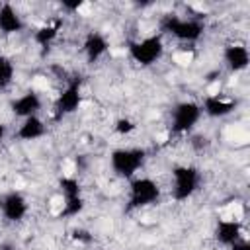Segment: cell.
Wrapping results in <instances>:
<instances>
[{"instance_id":"cell-12","label":"cell","mask_w":250,"mask_h":250,"mask_svg":"<svg viewBox=\"0 0 250 250\" xmlns=\"http://www.w3.org/2000/svg\"><path fill=\"white\" fill-rule=\"evenodd\" d=\"M213 238L229 248L232 246L234 242L242 240L244 238V225L240 219H234V217H221L217 223H215V229H213Z\"/></svg>"},{"instance_id":"cell-24","label":"cell","mask_w":250,"mask_h":250,"mask_svg":"<svg viewBox=\"0 0 250 250\" xmlns=\"http://www.w3.org/2000/svg\"><path fill=\"white\" fill-rule=\"evenodd\" d=\"M6 137H8V125L0 119V143H4V141H6Z\"/></svg>"},{"instance_id":"cell-20","label":"cell","mask_w":250,"mask_h":250,"mask_svg":"<svg viewBox=\"0 0 250 250\" xmlns=\"http://www.w3.org/2000/svg\"><path fill=\"white\" fill-rule=\"evenodd\" d=\"M70 238L74 240V242H78V244H92V240H94V234L88 230V229H84V227H76V229H72L70 230Z\"/></svg>"},{"instance_id":"cell-5","label":"cell","mask_w":250,"mask_h":250,"mask_svg":"<svg viewBox=\"0 0 250 250\" xmlns=\"http://www.w3.org/2000/svg\"><path fill=\"white\" fill-rule=\"evenodd\" d=\"M201 186V172L193 164H176L170 170V193L172 199L184 203L191 199Z\"/></svg>"},{"instance_id":"cell-3","label":"cell","mask_w":250,"mask_h":250,"mask_svg":"<svg viewBox=\"0 0 250 250\" xmlns=\"http://www.w3.org/2000/svg\"><path fill=\"white\" fill-rule=\"evenodd\" d=\"M162 188L150 176H135L127 188V211H143L160 201Z\"/></svg>"},{"instance_id":"cell-15","label":"cell","mask_w":250,"mask_h":250,"mask_svg":"<svg viewBox=\"0 0 250 250\" xmlns=\"http://www.w3.org/2000/svg\"><path fill=\"white\" fill-rule=\"evenodd\" d=\"M25 29V21L20 14V10L12 2L0 4V33L2 35H18Z\"/></svg>"},{"instance_id":"cell-13","label":"cell","mask_w":250,"mask_h":250,"mask_svg":"<svg viewBox=\"0 0 250 250\" xmlns=\"http://www.w3.org/2000/svg\"><path fill=\"white\" fill-rule=\"evenodd\" d=\"M80 49H82L84 61L88 64H94V62H100L107 55V51H109V39H107L105 33L92 29V31H88L84 35Z\"/></svg>"},{"instance_id":"cell-2","label":"cell","mask_w":250,"mask_h":250,"mask_svg":"<svg viewBox=\"0 0 250 250\" xmlns=\"http://www.w3.org/2000/svg\"><path fill=\"white\" fill-rule=\"evenodd\" d=\"M205 29H207L205 21L195 16L184 18L178 14H168L160 20V31L164 35H170L178 43H197L203 37Z\"/></svg>"},{"instance_id":"cell-1","label":"cell","mask_w":250,"mask_h":250,"mask_svg":"<svg viewBox=\"0 0 250 250\" xmlns=\"http://www.w3.org/2000/svg\"><path fill=\"white\" fill-rule=\"evenodd\" d=\"M146 158H148V152L143 146H117L107 156L113 176L127 182L139 176Z\"/></svg>"},{"instance_id":"cell-9","label":"cell","mask_w":250,"mask_h":250,"mask_svg":"<svg viewBox=\"0 0 250 250\" xmlns=\"http://www.w3.org/2000/svg\"><path fill=\"white\" fill-rule=\"evenodd\" d=\"M29 213V201L27 197L18 191L10 189L0 195V215L6 223H21Z\"/></svg>"},{"instance_id":"cell-23","label":"cell","mask_w":250,"mask_h":250,"mask_svg":"<svg viewBox=\"0 0 250 250\" xmlns=\"http://www.w3.org/2000/svg\"><path fill=\"white\" fill-rule=\"evenodd\" d=\"M229 250H250V242H248L246 236H244L242 240H238V242H234L232 246H229Z\"/></svg>"},{"instance_id":"cell-22","label":"cell","mask_w":250,"mask_h":250,"mask_svg":"<svg viewBox=\"0 0 250 250\" xmlns=\"http://www.w3.org/2000/svg\"><path fill=\"white\" fill-rule=\"evenodd\" d=\"M84 6H86V2H84V0H62V2H61V8H62L64 12H68V14L80 12Z\"/></svg>"},{"instance_id":"cell-6","label":"cell","mask_w":250,"mask_h":250,"mask_svg":"<svg viewBox=\"0 0 250 250\" xmlns=\"http://www.w3.org/2000/svg\"><path fill=\"white\" fill-rule=\"evenodd\" d=\"M59 193H61V209L57 213L59 219H74L84 211L86 199L82 193V184L76 176H61Z\"/></svg>"},{"instance_id":"cell-10","label":"cell","mask_w":250,"mask_h":250,"mask_svg":"<svg viewBox=\"0 0 250 250\" xmlns=\"http://www.w3.org/2000/svg\"><path fill=\"white\" fill-rule=\"evenodd\" d=\"M199 105H201V113L207 115L209 119H223L234 113L238 102L225 92H215V94H207L199 102Z\"/></svg>"},{"instance_id":"cell-17","label":"cell","mask_w":250,"mask_h":250,"mask_svg":"<svg viewBox=\"0 0 250 250\" xmlns=\"http://www.w3.org/2000/svg\"><path fill=\"white\" fill-rule=\"evenodd\" d=\"M45 135H47V123L41 119V115H33V117L21 119V123L14 133V139L21 143H31V141L43 139Z\"/></svg>"},{"instance_id":"cell-11","label":"cell","mask_w":250,"mask_h":250,"mask_svg":"<svg viewBox=\"0 0 250 250\" xmlns=\"http://www.w3.org/2000/svg\"><path fill=\"white\" fill-rule=\"evenodd\" d=\"M8 107H10V111H12L14 117L27 119V117L39 115V111L43 109V98L39 96V92L27 90V92L12 98L10 104H8Z\"/></svg>"},{"instance_id":"cell-4","label":"cell","mask_w":250,"mask_h":250,"mask_svg":"<svg viewBox=\"0 0 250 250\" xmlns=\"http://www.w3.org/2000/svg\"><path fill=\"white\" fill-rule=\"evenodd\" d=\"M164 53H166V47H164V39L160 33H150L139 39H131L127 43L129 59L141 68L154 66L158 61H162Z\"/></svg>"},{"instance_id":"cell-21","label":"cell","mask_w":250,"mask_h":250,"mask_svg":"<svg viewBox=\"0 0 250 250\" xmlns=\"http://www.w3.org/2000/svg\"><path fill=\"white\" fill-rule=\"evenodd\" d=\"M189 145H191V148H193L195 152H203V150H207V148L211 146V141H209L207 135H203V133H195V135H191Z\"/></svg>"},{"instance_id":"cell-8","label":"cell","mask_w":250,"mask_h":250,"mask_svg":"<svg viewBox=\"0 0 250 250\" xmlns=\"http://www.w3.org/2000/svg\"><path fill=\"white\" fill-rule=\"evenodd\" d=\"M82 100H84V94H82V78H72L68 80L62 90L57 94L55 102H53V109H51V115L55 121H61L72 113H76L82 105Z\"/></svg>"},{"instance_id":"cell-19","label":"cell","mask_w":250,"mask_h":250,"mask_svg":"<svg viewBox=\"0 0 250 250\" xmlns=\"http://www.w3.org/2000/svg\"><path fill=\"white\" fill-rule=\"evenodd\" d=\"M137 127H139L137 121L131 119V117H127V115H121V117H117L113 121V133L119 135V137H129L131 133L137 131Z\"/></svg>"},{"instance_id":"cell-7","label":"cell","mask_w":250,"mask_h":250,"mask_svg":"<svg viewBox=\"0 0 250 250\" xmlns=\"http://www.w3.org/2000/svg\"><path fill=\"white\" fill-rule=\"evenodd\" d=\"M203 113H201V105L195 100H182L178 104L172 105L170 109V133L172 135H191L193 129L199 125Z\"/></svg>"},{"instance_id":"cell-18","label":"cell","mask_w":250,"mask_h":250,"mask_svg":"<svg viewBox=\"0 0 250 250\" xmlns=\"http://www.w3.org/2000/svg\"><path fill=\"white\" fill-rule=\"evenodd\" d=\"M16 78V64L8 55L0 53V92L8 90Z\"/></svg>"},{"instance_id":"cell-16","label":"cell","mask_w":250,"mask_h":250,"mask_svg":"<svg viewBox=\"0 0 250 250\" xmlns=\"http://www.w3.org/2000/svg\"><path fill=\"white\" fill-rule=\"evenodd\" d=\"M61 31H62V18H51V20L43 21L41 25H37L33 29L31 39H33V43L37 47L47 49V47H51L57 41V37H59Z\"/></svg>"},{"instance_id":"cell-14","label":"cell","mask_w":250,"mask_h":250,"mask_svg":"<svg viewBox=\"0 0 250 250\" xmlns=\"http://www.w3.org/2000/svg\"><path fill=\"white\" fill-rule=\"evenodd\" d=\"M221 59H223V64L232 72V74H238V72H244L248 66H250V51L244 43H238V41H230L223 47V53H221Z\"/></svg>"}]
</instances>
